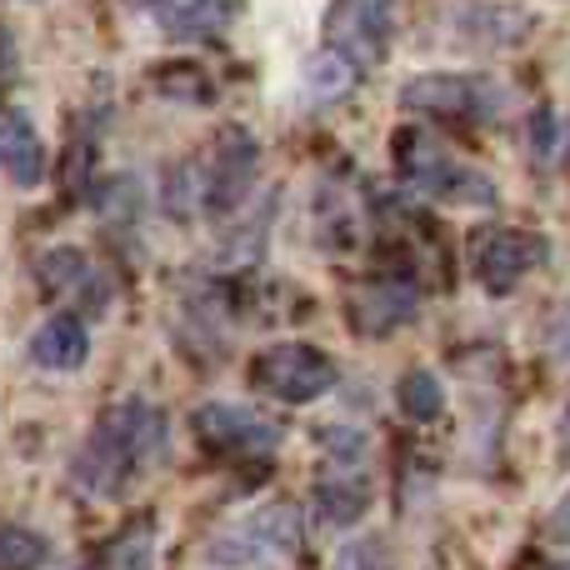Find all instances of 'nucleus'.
I'll list each match as a JSON object with an SVG mask.
<instances>
[{
    "label": "nucleus",
    "instance_id": "2eb2a0df",
    "mask_svg": "<svg viewBox=\"0 0 570 570\" xmlns=\"http://www.w3.org/2000/svg\"><path fill=\"white\" fill-rule=\"evenodd\" d=\"M311 505L325 525H355L365 515V505H371V485H365L361 475H325V481L315 485Z\"/></svg>",
    "mask_w": 570,
    "mask_h": 570
},
{
    "label": "nucleus",
    "instance_id": "dca6fc26",
    "mask_svg": "<svg viewBox=\"0 0 570 570\" xmlns=\"http://www.w3.org/2000/svg\"><path fill=\"white\" fill-rule=\"evenodd\" d=\"M156 561V521H136L100 551L96 570H150Z\"/></svg>",
    "mask_w": 570,
    "mask_h": 570
},
{
    "label": "nucleus",
    "instance_id": "412c9836",
    "mask_svg": "<svg viewBox=\"0 0 570 570\" xmlns=\"http://www.w3.org/2000/svg\"><path fill=\"white\" fill-rule=\"evenodd\" d=\"M331 570H381V541H371V535H361V541L341 546V556H335Z\"/></svg>",
    "mask_w": 570,
    "mask_h": 570
},
{
    "label": "nucleus",
    "instance_id": "a211bd4d",
    "mask_svg": "<svg viewBox=\"0 0 570 570\" xmlns=\"http://www.w3.org/2000/svg\"><path fill=\"white\" fill-rule=\"evenodd\" d=\"M36 276L50 295H66V291H76L80 281H90V261H86V250H76V246H56L40 256Z\"/></svg>",
    "mask_w": 570,
    "mask_h": 570
},
{
    "label": "nucleus",
    "instance_id": "5701e85b",
    "mask_svg": "<svg viewBox=\"0 0 570 570\" xmlns=\"http://www.w3.org/2000/svg\"><path fill=\"white\" fill-rule=\"evenodd\" d=\"M531 140H535V160H551L556 156V116H551V110H535Z\"/></svg>",
    "mask_w": 570,
    "mask_h": 570
},
{
    "label": "nucleus",
    "instance_id": "aec40b11",
    "mask_svg": "<svg viewBox=\"0 0 570 570\" xmlns=\"http://www.w3.org/2000/svg\"><path fill=\"white\" fill-rule=\"evenodd\" d=\"M160 90H166V96H176V100H186V96H190L196 106H206V100H210V86L196 76V70H186V66L166 70V76H160Z\"/></svg>",
    "mask_w": 570,
    "mask_h": 570
},
{
    "label": "nucleus",
    "instance_id": "f257e3e1",
    "mask_svg": "<svg viewBox=\"0 0 570 570\" xmlns=\"http://www.w3.org/2000/svg\"><path fill=\"white\" fill-rule=\"evenodd\" d=\"M166 455V415L150 401H120L100 415L90 445L76 461V481L90 495H120L140 471Z\"/></svg>",
    "mask_w": 570,
    "mask_h": 570
},
{
    "label": "nucleus",
    "instance_id": "bb28decb",
    "mask_svg": "<svg viewBox=\"0 0 570 570\" xmlns=\"http://www.w3.org/2000/svg\"><path fill=\"white\" fill-rule=\"evenodd\" d=\"M566 570H570V566H566Z\"/></svg>",
    "mask_w": 570,
    "mask_h": 570
},
{
    "label": "nucleus",
    "instance_id": "4be33fe9",
    "mask_svg": "<svg viewBox=\"0 0 570 570\" xmlns=\"http://www.w3.org/2000/svg\"><path fill=\"white\" fill-rule=\"evenodd\" d=\"M546 351H551V361H570V301L551 315V331H546Z\"/></svg>",
    "mask_w": 570,
    "mask_h": 570
},
{
    "label": "nucleus",
    "instance_id": "4468645a",
    "mask_svg": "<svg viewBox=\"0 0 570 570\" xmlns=\"http://www.w3.org/2000/svg\"><path fill=\"white\" fill-rule=\"evenodd\" d=\"M301 80H305V96H315V100H341L345 90H355V80H361V66H355V60L345 56L341 46H331V40H325V46L315 50L311 60H305Z\"/></svg>",
    "mask_w": 570,
    "mask_h": 570
},
{
    "label": "nucleus",
    "instance_id": "9d476101",
    "mask_svg": "<svg viewBox=\"0 0 570 570\" xmlns=\"http://www.w3.org/2000/svg\"><path fill=\"white\" fill-rule=\"evenodd\" d=\"M415 311H421V295H415V285H405V281H371L351 295V325L361 335L401 331V325L415 321Z\"/></svg>",
    "mask_w": 570,
    "mask_h": 570
},
{
    "label": "nucleus",
    "instance_id": "423d86ee",
    "mask_svg": "<svg viewBox=\"0 0 570 570\" xmlns=\"http://www.w3.org/2000/svg\"><path fill=\"white\" fill-rule=\"evenodd\" d=\"M546 256H551V246L535 230H491L475 246V281L491 295H505L531 276L535 266H546Z\"/></svg>",
    "mask_w": 570,
    "mask_h": 570
},
{
    "label": "nucleus",
    "instance_id": "0eeeda50",
    "mask_svg": "<svg viewBox=\"0 0 570 570\" xmlns=\"http://www.w3.org/2000/svg\"><path fill=\"white\" fill-rule=\"evenodd\" d=\"M395 0H335L331 10V46H341L355 66H375L391 50Z\"/></svg>",
    "mask_w": 570,
    "mask_h": 570
},
{
    "label": "nucleus",
    "instance_id": "6e6552de",
    "mask_svg": "<svg viewBox=\"0 0 570 570\" xmlns=\"http://www.w3.org/2000/svg\"><path fill=\"white\" fill-rule=\"evenodd\" d=\"M196 435L210 445V451H226V455H261V451H276L281 445V425L271 415L250 411V405H200L196 411Z\"/></svg>",
    "mask_w": 570,
    "mask_h": 570
},
{
    "label": "nucleus",
    "instance_id": "f3484780",
    "mask_svg": "<svg viewBox=\"0 0 570 570\" xmlns=\"http://www.w3.org/2000/svg\"><path fill=\"white\" fill-rule=\"evenodd\" d=\"M395 401H401V411L411 421H435L445 411V385L431 371H405L401 385H395Z\"/></svg>",
    "mask_w": 570,
    "mask_h": 570
},
{
    "label": "nucleus",
    "instance_id": "20e7f679",
    "mask_svg": "<svg viewBox=\"0 0 570 570\" xmlns=\"http://www.w3.org/2000/svg\"><path fill=\"white\" fill-rule=\"evenodd\" d=\"M256 385L285 405H311L335 385V361L305 341L271 345L256 361Z\"/></svg>",
    "mask_w": 570,
    "mask_h": 570
},
{
    "label": "nucleus",
    "instance_id": "393cba45",
    "mask_svg": "<svg viewBox=\"0 0 570 570\" xmlns=\"http://www.w3.org/2000/svg\"><path fill=\"white\" fill-rule=\"evenodd\" d=\"M130 6H166V0H130Z\"/></svg>",
    "mask_w": 570,
    "mask_h": 570
},
{
    "label": "nucleus",
    "instance_id": "39448f33",
    "mask_svg": "<svg viewBox=\"0 0 570 570\" xmlns=\"http://www.w3.org/2000/svg\"><path fill=\"white\" fill-rule=\"evenodd\" d=\"M301 546V515L291 505H271L240 521L230 535L216 541V566H261V561H285Z\"/></svg>",
    "mask_w": 570,
    "mask_h": 570
},
{
    "label": "nucleus",
    "instance_id": "6ab92c4d",
    "mask_svg": "<svg viewBox=\"0 0 570 570\" xmlns=\"http://www.w3.org/2000/svg\"><path fill=\"white\" fill-rule=\"evenodd\" d=\"M50 556L46 535L26 525H0V570H40Z\"/></svg>",
    "mask_w": 570,
    "mask_h": 570
},
{
    "label": "nucleus",
    "instance_id": "f03ea898",
    "mask_svg": "<svg viewBox=\"0 0 570 570\" xmlns=\"http://www.w3.org/2000/svg\"><path fill=\"white\" fill-rule=\"evenodd\" d=\"M395 170L411 190L435 200H451V206H491L495 190L481 170H465L451 150L441 146L435 136L425 130H401L395 136Z\"/></svg>",
    "mask_w": 570,
    "mask_h": 570
},
{
    "label": "nucleus",
    "instance_id": "f8f14e48",
    "mask_svg": "<svg viewBox=\"0 0 570 570\" xmlns=\"http://www.w3.org/2000/svg\"><path fill=\"white\" fill-rule=\"evenodd\" d=\"M0 170L20 190H36L46 180V146L26 116H0Z\"/></svg>",
    "mask_w": 570,
    "mask_h": 570
},
{
    "label": "nucleus",
    "instance_id": "1a4fd4ad",
    "mask_svg": "<svg viewBox=\"0 0 570 570\" xmlns=\"http://www.w3.org/2000/svg\"><path fill=\"white\" fill-rule=\"evenodd\" d=\"M256 166H261V150L250 140V130H240V126L220 130L216 150H210V166H206V206L236 210L246 200V190L256 186Z\"/></svg>",
    "mask_w": 570,
    "mask_h": 570
},
{
    "label": "nucleus",
    "instance_id": "b1692460",
    "mask_svg": "<svg viewBox=\"0 0 570 570\" xmlns=\"http://www.w3.org/2000/svg\"><path fill=\"white\" fill-rule=\"evenodd\" d=\"M546 531H551L556 541H570V495L556 505V515H551V525H546Z\"/></svg>",
    "mask_w": 570,
    "mask_h": 570
},
{
    "label": "nucleus",
    "instance_id": "ddd939ff",
    "mask_svg": "<svg viewBox=\"0 0 570 570\" xmlns=\"http://www.w3.org/2000/svg\"><path fill=\"white\" fill-rule=\"evenodd\" d=\"M236 10L240 0H166L156 16L170 40H210L236 20Z\"/></svg>",
    "mask_w": 570,
    "mask_h": 570
},
{
    "label": "nucleus",
    "instance_id": "a878e982",
    "mask_svg": "<svg viewBox=\"0 0 570 570\" xmlns=\"http://www.w3.org/2000/svg\"><path fill=\"white\" fill-rule=\"evenodd\" d=\"M566 170H570V136H566Z\"/></svg>",
    "mask_w": 570,
    "mask_h": 570
},
{
    "label": "nucleus",
    "instance_id": "7ed1b4c3",
    "mask_svg": "<svg viewBox=\"0 0 570 570\" xmlns=\"http://www.w3.org/2000/svg\"><path fill=\"white\" fill-rule=\"evenodd\" d=\"M401 106L415 116H441V120H495L505 110V86L491 76H461V70H441V76H415L401 86Z\"/></svg>",
    "mask_w": 570,
    "mask_h": 570
},
{
    "label": "nucleus",
    "instance_id": "9b49d317",
    "mask_svg": "<svg viewBox=\"0 0 570 570\" xmlns=\"http://www.w3.org/2000/svg\"><path fill=\"white\" fill-rule=\"evenodd\" d=\"M90 355V335H86V321L80 315H50L36 335H30V361L40 371H80Z\"/></svg>",
    "mask_w": 570,
    "mask_h": 570
}]
</instances>
